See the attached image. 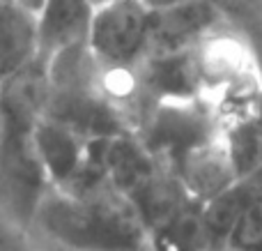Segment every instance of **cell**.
I'll list each match as a JSON object with an SVG mask.
<instances>
[{"mask_svg": "<svg viewBox=\"0 0 262 251\" xmlns=\"http://www.w3.org/2000/svg\"><path fill=\"white\" fill-rule=\"evenodd\" d=\"M88 3H90V7H92V9H97V7H101V5L111 3V0H88Z\"/></svg>", "mask_w": 262, "mask_h": 251, "instance_id": "obj_16", "label": "cell"}, {"mask_svg": "<svg viewBox=\"0 0 262 251\" xmlns=\"http://www.w3.org/2000/svg\"><path fill=\"white\" fill-rule=\"evenodd\" d=\"M143 5H147L149 9H163V7H170L175 3H182V0H140Z\"/></svg>", "mask_w": 262, "mask_h": 251, "instance_id": "obj_14", "label": "cell"}, {"mask_svg": "<svg viewBox=\"0 0 262 251\" xmlns=\"http://www.w3.org/2000/svg\"><path fill=\"white\" fill-rule=\"evenodd\" d=\"M136 72L152 106L161 101H191L205 97L195 49L152 53L136 67Z\"/></svg>", "mask_w": 262, "mask_h": 251, "instance_id": "obj_7", "label": "cell"}, {"mask_svg": "<svg viewBox=\"0 0 262 251\" xmlns=\"http://www.w3.org/2000/svg\"><path fill=\"white\" fill-rule=\"evenodd\" d=\"M49 62L37 55L3 78V198L23 228L32 224L37 207L53 187L35 143L49 95Z\"/></svg>", "mask_w": 262, "mask_h": 251, "instance_id": "obj_2", "label": "cell"}, {"mask_svg": "<svg viewBox=\"0 0 262 251\" xmlns=\"http://www.w3.org/2000/svg\"><path fill=\"white\" fill-rule=\"evenodd\" d=\"M44 115L88 141L134 134L106 88L104 65L88 39L64 46L51 58Z\"/></svg>", "mask_w": 262, "mask_h": 251, "instance_id": "obj_3", "label": "cell"}, {"mask_svg": "<svg viewBox=\"0 0 262 251\" xmlns=\"http://www.w3.org/2000/svg\"><path fill=\"white\" fill-rule=\"evenodd\" d=\"M175 173L186 187V192L200 203L212 201L226 189H230L235 182H239L230 155H228L223 132L212 141L191 150L177 166Z\"/></svg>", "mask_w": 262, "mask_h": 251, "instance_id": "obj_9", "label": "cell"}, {"mask_svg": "<svg viewBox=\"0 0 262 251\" xmlns=\"http://www.w3.org/2000/svg\"><path fill=\"white\" fill-rule=\"evenodd\" d=\"M221 132L219 115L212 111L209 101L200 97L191 101L157 104L136 136L163 169L175 173L191 150L212 141Z\"/></svg>", "mask_w": 262, "mask_h": 251, "instance_id": "obj_4", "label": "cell"}, {"mask_svg": "<svg viewBox=\"0 0 262 251\" xmlns=\"http://www.w3.org/2000/svg\"><path fill=\"white\" fill-rule=\"evenodd\" d=\"M30 226L53 251H149L147 226L113 180L83 194L51 187Z\"/></svg>", "mask_w": 262, "mask_h": 251, "instance_id": "obj_1", "label": "cell"}, {"mask_svg": "<svg viewBox=\"0 0 262 251\" xmlns=\"http://www.w3.org/2000/svg\"><path fill=\"white\" fill-rule=\"evenodd\" d=\"M262 196V171L235 182L216 198L203 203L200 251H228L246 210Z\"/></svg>", "mask_w": 262, "mask_h": 251, "instance_id": "obj_8", "label": "cell"}, {"mask_svg": "<svg viewBox=\"0 0 262 251\" xmlns=\"http://www.w3.org/2000/svg\"><path fill=\"white\" fill-rule=\"evenodd\" d=\"M152 12L140 0H111L92 12L88 44L106 67H138L149 53Z\"/></svg>", "mask_w": 262, "mask_h": 251, "instance_id": "obj_5", "label": "cell"}, {"mask_svg": "<svg viewBox=\"0 0 262 251\" xmlns=\"http://www.w3.org/2000/svg\"><path fill=\"white\" fill-rule=\"evenodd\" d=\"M228 251H235V249H228Z\"/></svg>", "mask_w": 262, "mask_h": 251, "instance_id": "obj_17", "label": "cell"}, {"mask_svg": "<svg viewBox=\"0 0 262 251\" xmlns=\"http://www.w3.org/2000/svg\"><path fill=\"white\" fill-rule=\"evenodd\" d=\"M223 12L214 0H182L152 12L149 53H175L203 44L221 30Z\"/></svg>", "mask_w": 262, "mask_h": 251, "instance_id": "obj_6", "label": "cell"}, {"mask_svg": "<svg viewBox=\"0 0 262 251\" xmlns=\"http://www.w3.org/2000/svg\"><path fill=\"white\" fill-rule=\"evenodd\" d=\"M39 55V14L3 0V78H9Z\"/></svg>", "mask_w": 262, "mask_h": 251, "instance_id": "obj_12", "label": "cell"}, {"mask_svg": "<svg viewBox=\"0 0 262 251\" xmlns=\"http://www.w3.org/2000/svg\"><path fill=\"white\" fill-rule=\"evenodd\" d=\"M16 3H18V5H23V7H28V9H32L35 14H39L46 0H16Z\"/></svg>", "mask_w": 262, "mask_h": 251, "instance_id": "obj_15", "label": "cell"}, {"mask_svg": "<svg viewBox=\"0 0 262 251\" xmlns=\"http://www.w3.org/2000/svg\"><path fill=\"white\" fill-rule=\"evenodd\" d=\"M37 152L41 157L51 184L58 189L67 187L72 178L78 173L88 150V138L76 134L74 129L55 122V120L41 115L35 129Z\"/></svg>", "mask_w": 262, "mask_h": 251, "instance_id": "obj_10", "label": "cell"}, {"mask_svg": "<svg viewBox=\"0 0 262 251\" xmlns=\"http://www.w3.org/2000/svg\"><path fill=\"white\" fill-rule=\"evenodd\" d=\"M92 12L88 0H46L39 12V55L51 60L60 49L88 39Z\"/></svg>", "mask_w": 262, "mask_h": 251, "instance_id": "obj_11", "label": "cell"}, {"mask_svg": "<svg viewBox=\"0 0 262 251\" xmlns=\"http://www.w3.org/2000/svg\"><path fill=\"white\" fill-rule=\"evenodd\" d=\"M223 138L239 180L262 171V120L258 111L223 127Z\"/></svg>", "mask_w": 262, "mask_h": 251, "instance_id": "obj_13", "label": "cell"}]
</instances>
